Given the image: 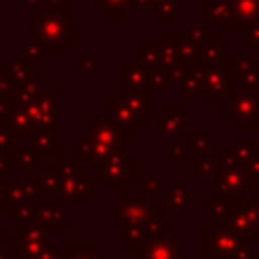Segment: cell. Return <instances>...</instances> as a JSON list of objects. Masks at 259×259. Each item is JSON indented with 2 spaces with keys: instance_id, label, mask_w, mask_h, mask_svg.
I'll return each instance as SVG.
<instances>
[{
  "instance_id": "6da1fadb",
  "label": "cell",
  "mask_w": 259,
  "mask_h": 259,
  "mask_svg": "<svg viewBox=\"0 0 259 259\" xmlns=\"http://www.w3.org/2000/svg\"><path fill=\"white\" fill-rule=\"evenodd\" d=\"M32 32H34V42L38 47H45L47 51H55L59 42H65L69 34H75L71 30L63 16L53 12V14H42V18H36L32 22Z\"/></svg>"
},
{
  "instance_id": "7a4b0ae2",
  "label": "cell",
  "mask_w": 259,
  "mask_h": 259,
  "mask_svg": "<svg viewBox=\"0 0 259 259\" xmlns=\"http://www.w3.org/2000/svg\"><path fill=\"white\" fill-rule=\"evenodd\" d=\"M202 87L208 95V99H219L231 91V77L225 67H208L204 73Z\"/></svg>"
},
{
  "instance_id": "3957f363",
  "label": "cell",
  "mask_w": 259,
  "mask_h": 259,
  "mask_svg": "<svg viewBox=\"0 0 259 259\" xmlns=\"http://www.w3.org/2000/svg\"><path fill=\"white\" fill-rule=\"evenodd\" d=\"M227 105H235V111L229 113V115H231L239 125H247V123L257 121L255 117L259 115V109H257V99H255L253 95L237 93V95H233V99H231Z\"/></svg>"
},
{
  "instance_id": "277c9868",
  "label": "cell",
  "mask_w": 259,
  "mask_h": 259,
  "mask_svg": "<svg viewBox=\"0 0 259 259\" xmlns=\"http://www.w3.org/2000/svg\"><path fill=\"white\" fill-rule=\"evenodd\" d=\"M229 8L235 24L259 26V0H231Z\"/></svg>"
},
{
  "instance_id": "5b68a950",
  "label": "cell",
  "mask_w": 259,
  "mask_h": 259,
  "mask_svg": "<svg viewBox=\"0 0 259 259\" xmlns=\"http://www.w3.org/2000/svg\"><path fill=\"white\" fill-rule=\"evenodd\" d=\"M119 105H123L127 111H132L134 115H142V117H148L150 115V101L146 97V93L142 91H117L115 93Z\"/></svg>"
},
{
  "instance_id": "8992f818",
  "label": "cell",
  "mask_w": 259,
  "mask_h": 259,
  "mask_svg": "<svg viewBox=\"0 0 259 259\" xmlns=\"http://www.w3.org/2000/svg\"><path fill=\"white\" fill-rule=\"evenodd\" d=\"M105 109H107L111 121H115L117 127H121V125L123 127H136V125H140V117L134 115L132 111H127L123 105H115V101H107L105 103Z\"/></svg>"
},
{
  "instance_id": "52a82bcc",
  "label": "cell",
  "mask_w": 259,
  "mask_h": 259,
  "mask_svg": "<svg viewBox=\"0 0 259 259\" xmlns=\"http://www.w3.org/2000/svg\"><path fill=\"white\" fill-rule=\"evenodd\" d=\"M208 22L210 24H231V8H229V0H219L214 4L208 2Z\"/></svg>"
},
{
  "instance_id": "ba28073f",
  "label": "cell",
  "mask_w": 259,
  "mask_h": 259,
  "mask_svg": "<svg viewBox=\"0 0 259 259\" xmlns=\"http://www.w3.org/2000/svg\"><path fill=\"white\" fill-rule=\"evenodd\" d=\"M123 73H125V87L127 89H134V91H142L144 93V87H146V71L140 67H136V65H132V63H127L125 65V69H123Z\"/></svg>"
},
{
  "instance_id": "9c48e42d",
  "label": "cell",
  "mask_w": 259,
  "mask_h": 259,
  "mask_svg": "<svg viewBox=\"0 0 259 259\" xmlns=\"http://www.w3.org/2000/svg\"><path fill=\"white\" fill-rule=\"evenodd\" d=\"M223 47L214 42V38L206 40V47H202V57L210 67H219V63H223Z\"/></svg>"
},
{
  "instance_id": "30bf717a",
  "label": "cell",
  "mask_w": 259,
  "mask_h": 259,
  "mask_svg": "<svg viewBox=\"0 0 259 259\" xmlns=\"http://www.w3.org/2000/svg\"><path fill=\"white\" fill-rule=\"evenodd\" d=\"M182 89H188V93H190V97L194 99V95H196V91L198 89H202V79H198V75L196 73H186V77L182 79Z\"/></svg>"
},
{
  "instance_id": "8fae6325",
  "label": "cell",
  "mask_w": 259,
  "mask_h": 259,
  "mask_svg": "<svg viewBox=\"0 0 259 259\" xmlns=\"http://www.w3.org/2000/svg\"><path fill=\"white\" fill-rule=\"evenodd\" d=\"M125 2H127V0H99V6H103V10H105L107 14L117 16V14L123 10Z\"/></svg>"
}]
</instances>
